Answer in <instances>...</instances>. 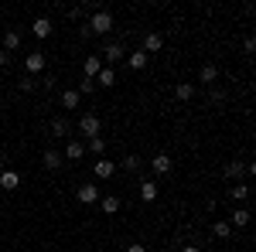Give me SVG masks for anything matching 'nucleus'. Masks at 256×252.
Returning <instances> with one entry per match:
<instances>
[{
  "label": "nucleus",
  "instance_id": "obj_17",
  "mask_svg": "<svg viewBox=\"0 0 256 252\" xmlns=\"http://www.w3.org/2000/svg\"><path fill=\"white\" fill-rule=\"evenodd\" d=\"M96 82L102 85V89H110V85H116V72L102 65V68H99V75H96Z\"/></svg>",
  "mask_w": 256,
  "mask_h": 252
},
{
  "label": "nucleus",
  "instance_id": "obj_14",
  "mask_svg": "<svg viewBox=\"0 0 256 252\" xmlns=\"http://www.w3.org/2000/svg\"><path fill=\"white\" fill-rule=\"evenodd\" d=\"M0 41H4V51H7V55H10L14 48H20V34H18V31H4Z\"/></svg>",
  "mask_w": 256,
  "mask_h": 252
},
{
  "label": "nucleus",
  "instance_id": "obj_7",
  "mask_svg": "<svg viewBox=\"0 0 256 252\" xmlns=\"http://www.w3.org/2000/svg\"><path fill=\"white\" fill-rule=\"evenodd\" d=\"M160 48H164V38H160L158 31H150V34L144 38V48H140V51H147V55H158Z\"/></svg>",
  "mask_w": 256,
  "mask_h": 252
},
{
  "label": "nucleus",
  "instance_id": "obj_11",
  "mask_svg": "<svg viewBox=\"0 0 256 252\" xmlns=\"http://www.w3.org/2000/svg\"><path fill=\"white\" fill-rule=\"evenodd\" d=\"M99 68H102V58H99V55H89V58L82 61V72H86V78H96Z\"/></svg>",
  "mask_w": 256,
  "mask_h": 252
},
{
  "label": "nucleus",
  "instance_id": "obj_2",
  "mask_svg": "<svg viewBox=\"0 0 256 252\" xmlns=\"http://www.w3.org/2000/svg\"><path fill=\"white\" fill-rule=\"evenodd\" d=\"M79 130L89 136V140H92V136H99V130H102V119H99L96 113H86V116L79 119Z\"/></svg>",
  "mask_w": 256,
  "mask_h": 252
},
{
  "label": "nucleus",
  "instance_id": "obj_12",
  "mask_svg": "<svg viewBox=\"0 0 256 252\" xmlns=\"http://www.w3.org/2000/svg\"><path fill=\"white\" fill-rule=\"evenodd\" d=\"M242 174H253V164H229V167H226V177H229V181H236V177H242Z\"/></svg>",
  "mask_w": 256,
  "mask_h": 252
},
{
  "label": "nucleus",
  "instance_id": "obj_4",
  "mask_svg": "<svg viewBox=\"0 0 256 252\" xmlns=\"http://www.w3.org/2000/svg\"><path fill=\"white\" fill-rule=\"evenodd\" d=\"M92 174H96L99 181H110V177L116 174V164H113V160H106V157H96V164H92Z\"/></svg>",
  "mask_w": 256,
  "mask_h": 252
},
{
  "label": "nucleus",
  "instance_id": "obj_15",
  "mask_svg": "<svg viewBox=\"0 0 256 252\" xmlns=\"http://www.w3.org/2000/svg\"><path fill=\"white\" fill-rule=\"evenodd\" d=\"M250 218H253V215L246 212V208H236L232 218H229V225H232V229H246V225H250Z\"/></svg>",
  "mask_w": 256,
  "mask_h": 252
},
{
  "label": "nucleus",
  "instance_id": "obj_25",
  "mask_svg": "<svg viewBox=\"0 0 256 252\" xmlns=\"http://www.w3.org/2000/svg\"><path fill=\"white\" fill-rule=\"evenodd\" d=\"M212 235H216V239H229V235H232V225H229V222H216V225H212Z\"/></svg>",
  "mask_w": 256,
  "mask_h": 252
},
{
  "label": "nucleus",
  "instance_id": "obj_22",
  "mask_svg": "<svg viewBox=\"0 0 256 252\" xmlns=\"http://www.w3.org/2000/svg\"><path fill=\"white\" fill-rule=\"evenodd\" d=\"M99 205H102V212H106V215H116L120 212V198H116V194H106Z\"/></svg>",
  "mask_w": 256,
  "mask_h": 252
},
{
  "label": "nucleus",
  "instance_id": "obj_27",
  "mask_svg": "<svg viewBox=\"0 0 256 252\" xmlns=\"http://www.w3.org/2000/svg\"><path fill=\"white\" fill-rule=\"evenodd\" d=\"M229 198H232V201H246V198H250V184H236V188L229 191Z\"/></svg>",
  "mask_w": 256,
  "mask_h": 252
},
{
  "label": "nucleus",
  "instance_id": "obj_10",
  "mask_svg": "<svg viewBox=\"0 0 256 252\" xmlns=\"http://www.w3.org/2000/svg\"><path fill=\"white\" fill-rule=\"evenodd\" d=\"M147 61H150V55H147V51H130L126 65H130L134 72H144V68H147Z\"/></svg>",
  "mask_w": 256,
  "mask_h": 252
},
{
  "label": "nucleus",
  "instance_id": "obj_20",
  "mask_svg": "<svg viewBox=\"0 0 256 252\" xmlns=\"http://www.w3.org/2000/svg\"><path fill=\"white\" fill-rule=\"evenodd\" d=\"M79 102H82V96L76 89H65V92H62V106H65V109H76Z\"/></svg>",
  "mask_w": 256,
  "mask_h": 252
},
{
  "label": "nucleus",
  "instance_id": "obj_9",
  "mask_svg": "<svg viewBox=\"0 0 256 252\" xmlns=\"http://www.w3.org/2000/svg\"><path fill=\"white\" fill-rule=\"evenodd\" d=\"M65 160H82L86 157V143H79V140H68V147H65Z\"/></svg>",
  "mask_w": 256,
  "mask_h": 252
},
{
  "label": "nucleus",
  "instance_id": "obj_19",
  "mask_svg": "<svg viewBox=\"0 0 256 252\" xmlns=\"http://www.w3.org/2000/svg\"><path fill=\"white\" fill-rule=\"evenodd\" d=\"M150 167H154V174H168V171H171L174 164H171V157H168V154H158V157H154V164H150Z\"/></svg>",
  "mask_w": 256,
  "mask_h": 252
},
{
  "label": "nucleus",
  "instance_id": "obj_26",
  "mask_svg": "<svg viewBox=\"0 0 256 252\" xmlns=\"http://www.w3.org/2000/svg\"><path fill=\"white\" fill-rule=\"evenodd\" d=\"M52 133H55V136H65V133H68V119H65V116H55V119H52Z\"/></svg>",
  "mask_w": 256,
  "mask_h": 252
},
{
  "label": "nucleus",
  "instance_id": "obj_5",
  "mask_svg": "<svg viewBox=\"0 0 256 252\" xmlns=\"http://www.w3.org/2000/svg\"><path fill=\"white\" fill-rule=\"evenodd\" d=\"M99 58H102V61H123V58H126V48H123L120 41H110V44L99 51Z\"/></svg>",
  "mask_w": 256,
  "mask_h": 252
},
{
  "label": "nucleus",
  "instance_id": "obj_1",
  "mask_svg": "<svg viewBox=\"0 0 256 252\" xmlns=\"http://www.w3.org/2000/svg\"><path fill=\"white\" fill-rule=\"evenodd\" d=\"M86 31H89V34H110V31H113V14H110V10H92Z\"/></svg>",
  "mask_w": 256,
  "mask_h": 252
},
{
  "label": "nucleus",
  "instance_id": "obj_3",
  "mask_svg": "<svg viewBox=\"0 0 256 252\" xmlns=\"http://www.w3.org/2000/svg\"><path fill=\"white\" fill-rule=\"evenodd\" d=\"M76 198H79L82 205H96V201H99V184H92V181H86V184H79V191H76Z\"/></svg>",
  "mask_w": 256,
  "mask_h": 252
},
{
  "label": "nucleus",
  "instance_id": "obj_18",
  "mask_svg": "<svg viewBox=\"0 0 256 252\" xmlns=\"http://www.w3.org/2000/svg\"><path fill=\"white\" fill-rule=\"evenodd\" d=\"M31 31H34V38H48V34H52V20H48V17H38L34 24H31Z\"/></svg>",
  "mask_w": 256,
  "mask_h": 252
},
{
  "label": "nucleus",
  "instance_id": "obj_6",
  "mask_svg": "<svg viewBox=\"0 0 256 252\" xmlns=\"http://www.w3.org/2000/svg\"><path fill=\"white\" fill-rule=\"evenodd\" d=\"M18 184H20V174L18 171H0V191H18Z\"/></svg>",
  "mask_w": 256,
  "mask_h": 252
},
{
  "label": "nucleus",
  "instance_id": "obj_31",
  "mask_svg": "<svg viewBox=\"0 0 256 252\" xmlns=\"http://www.w3.org/2000/svg\"><path fill=\"white\" fill-rule=\"evenodd\" d=\"M18 89H20V92H31V89H34V78H31V75H24V78L18 82Z\"/></svg>",
  "mask_w": 256,
  "mask_h": 252
},
{
  "label": "nucleus",
  "instance_id": "obj_21",
  "mask_svg": "<svg viewBox=\"0 0 256 252\" xmlns=\"http://www.w3.org/2000/svg\"><path fill=\"white\" fill-rule=\"evenodd\" d=\"M62 160H65V157H62L58 150H44V167H48V171H58Z\"/></svg>",
  "mask_w": 256,
  "mask_h": 252
},
{
  "label": "nucleus",
  "instance_id": "obj_8",
  "mask_svg": "<svg viewBox=\"0 0 256 252\" xmlns=\"http://www.w3.org/2000/svg\"><path fill=\"white\" fill-rule=\"evenodd\" d=\"M24 68H28V72H44V51H31V55L24 58Z\"/></svg>",
  "mask_w": 256,
  "mask_h": 252
},
{
  "label": "nucleus",
  "instance_id": "obj_35",
  "mask_svg": "<svg viewBox=\"0 0 256 252\" xmlns=\"http://www.w3.org/2000/svg\"><path fill=\"white\" fill-rule=\"evenodd\" d=\"M0 34H4V24H0Z\"/></svg>",
  "mask_w": 256,
  "mask_h": 252
},
{
  "label": "nucleus",
  "instance_id": "obj_29",
  "mask_svg": "<svg viewBox=\"0 0 256 252\" xmlns=\"http://www.w3.org/2000/svg\"><path fill=\"white\" fill-rule=\"evenodd\" d=\"M123 167H126V171H140V157H137V154H130L126 160H123Z\"/></svg>",
  "mask_w": 256,
  "mask_h": 252
},
{
  "label": "nucleus",
  "instance_id": "obj_28",
  "mask_svg": "<svg viewBox=\"0 0 256 252\" xmlns=\"http://www.w3.org/2000/svg\"><path fill=\"white\" fill-rule=\"evenodd\" d=\"M76 92H79V96H92V92H96V78H82Z\"/></svg>",
  "mask_w": 256,
  "mask_h": 252
},
{
  "label": "nucleus",
  "instance_id": "obj_34",
  "mask_svg": "<svg viewBox=\"0 0 256 252\" xmlns=\"http://www.w3.org/2000/svg\"><path fill=\"white\" fill-rule=\"evenodd\" d=\"M181 252H202L198 246H181Z\"/></svg>",
  "mask_w": 256,
  "mask_h": 252
},
{
  "label": "nucleus",
  "instance_id": "obj_23",
  "mask_svg": "<svg viewBox=\"0 0 256 252\" xmlns=\"http://www.w3.org/2000/svg\"><path fill=\"white\" fill-rule=\"evenodd\" d=\"M198 78H202L205 85H212V82L218 78V68H216V65H202V72H198Z\"/></svg>",
  "mask_w": 256,
  "mask_h": 252
},
{
  "label": "nucleus",
  "instance_id": "obj_30",
  "mask_svg": "<svg viewBox=\"0 0 256 252\" xmlns=\"http://www.w3.org/2000/svg\"><path fill=\"white\" fill-rule=\"evenodd\" d=\"M65 14H68V20H82L86 17V7H68Z\"/></svg>",
  "mask_w": 256,
  "mask_h": 252
},
{
  "label": "nucleus",
  "instance_id": "obj_13",
  "mask_svg": "<svg viewBox=\"0 0 256 252\" xmlns=\"http://www.w3.org/2000/svg\"><path fill=\"white\" fill-rule=\"evenodd\" d=\"M174 96H178V102H192V99H195V85H192V82H178Z\"/></svg>",
  "mask_w": 256,
  "mask_h": 252
},
{
  "label": "nucleus",
  "instance_id": "obj_16",
  "mask_svg": "<svg viewBox=\"0 0 256 252\" xmlns=\"http://www.w3.org/2000/svg\"><path fill=\"white\" fill-rule=\"evenodd\" d=\"M154 198H158V184H154V181H140V201L150 205Z\"/></svg>",
  "mask_w": 256,
  "mask_h": 252
},
{
  "label": "nucleus",
  "instance_id": "obj_24",
  "mask_svg": "<svg viewBox=\"0 0 256 252\" xmlns=\"http://www.w3.org/2000/svg\"><path fill=\"white\" fill-rule=\"evenodd\" d=\"M86 150H92L96 157H102V150H106V140H102V136H92V140H86Z\"/></svg>",
  "mask_w": 256,
  "mask_h": 252
},
{
  "label": "nucleus",
  "instance_id": "obj_33",
  "mask_svg": "<svg viewBox=\"0 0 256 252\" xmlns=\"http://www.w3.org/2000/svg\"><path fill=\"white\" fill-rule=\"evenodd\" d=\"M126 252H147L144 246H126Z\"/></svg>",
  "mask_w": 256,
  "mask_h": 252
},
{
  "label": "nucleus",
  "instance_id": "obj_32",
  "mask_svg": "<svg viewBox=\"0 0 256 252\" xmlns=\"http://www.w3.org/2000/svg\"><path fill=\"white\" fill-rule=\"evenodd\" d=\"M7 65H10V55H7V51L0 48V68H7Z\"/></svg>",
  "mask_w": 256,
  "mask_h": 252
}]
</instances>
